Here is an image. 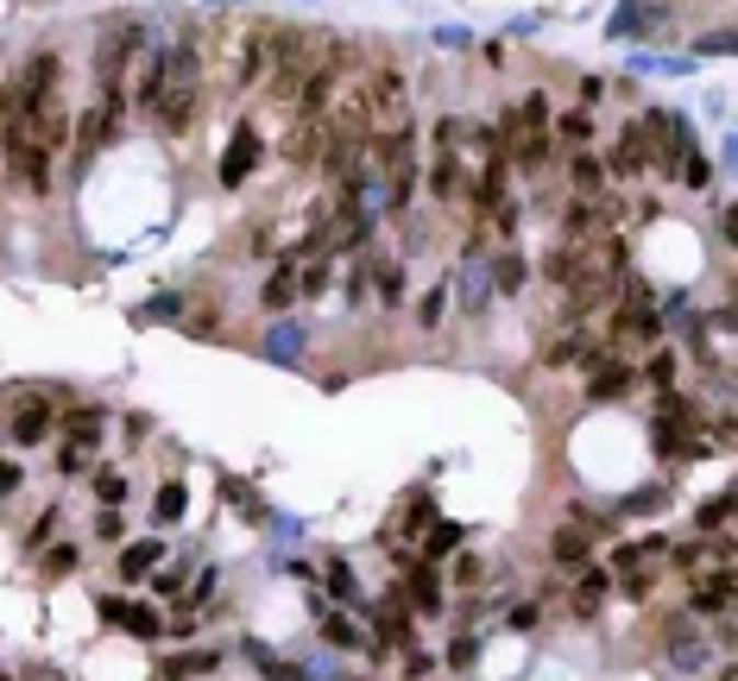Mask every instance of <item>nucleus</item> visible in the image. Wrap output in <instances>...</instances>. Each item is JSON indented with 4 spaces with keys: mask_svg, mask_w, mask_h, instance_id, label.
Masks as SVG:
<instances>
[{
    "mask_svg": "<svg viewBox=\"0 0 738 681\" xmlns=\"http://www.w3.org/2000/svg\"><path fill=\"white\" fill-rule=\"evenodd\" d=\"M146 45V25L139 20H114L102 32V50H95V82H102V95H127V64L139 57Z\"/></svg>",
    "mask_w": 738,
    "mask_h": 681,
    "instance_id": "nucleus-1",
    "label": "nucleus"
},
{
    "mask_svg": "<svg viewBox=\"0 0 738 681\" xmlns=\"http://www.w3.org/2000/svg\"><path fill=\"white\" fill-rule=\"evenodd\" d=\"M0 151H7V171H13V183L45 196V183H52V151L32 139L26 114H13V121H7V133H0Z\"/></svg>",
    "mask_w": 738,
    "mask_h": 681,
    "instance_id": "nucleus-2",
    "label": "nucleus"
},
{
    "mask_svg": "<svg viewBox=\"0 0 738 681\" xmlns=\"http://www.w3.org/2000/svg\"><path fill=\"white\" fill-rule=\"evenodd\" d=\"M606 341L612 348L606 353H657V341H662V322H657V309H632V303H618L612 309V322H606Z\"/></svg>",
    "mask_w": 738,
    "mask_h": 681,
    "instance_id": "nucleus-3",
    "label": "nucleus"
},
{
    "mask_svg": "<svg viewBox=\"0 0 738 681\" xmlns=\"http://www.w3.org/2000/svg\"><path fill=\"white\" fill-rule=\"evenodd\" d=\"M467 190V171H461V126L442 121L435 126V164H430V196L435 202H461Z\"/></svg>",
    "mask_w": 738,
    "mask_h": 681,
    "instance_id": "nucleus-4",
    "label": "nucleus"
},
{
    "mask_svg": "<svg viewBox=\"0 0 738 681\" xmlns=\"http://www.w3.org/2000/svg\"><path fill=\"white\" fill-rule=\"evenodd\" d=\"M733 593H738L733 568H694V575H688V612H694V618L733 612Z\"/></svg>",
    "mask_w": 738,
    "mask_h": 681,
    "instance_id": "nucleus-5",
    "label": "nucleus"
},
{
    "mask_svg": "<svg viewBox=\"0 0 738 681\" xmlns=\"http://www.w3.org/2000/svg\"><path fill=\"white\" fill-rule=\"evenodd\" d=\"M329 146V114H291V133H284V158L291 164H316Z\"/></svg>",
    "mask_w": 738,
    "mask_h": 681,
    "instance_id": "nucleus-6",
    "label": "nucleus"
},
{
    "mask_svg": "<svg viewBox=\"0 0 738 681\" xmlns=\"http://www.w3.org/2000/svg\"><path fill=\"white\" fill-rule=\"evenodd\" d=\"M253 164H259V133L240 121L228 133V151H222V190H240V183L253 177Z\"/></svg>",
    "mask_w": 738,
    "mask_h": 681,
    "instance_id": "nucleus-7",
    "label": "nucleus"
},
{
    "mask_svg": "<svg viewBox=\"0 0 738 681\" xmlns=\"http://www.w3.org/2000/svg\"><path fill=\"white\" fill-rule=\"evenodd\" d=\"M632 385H637L632 366H625V360H606V366H593V373H587V398H593V404H618Z\"/></svg>",
    "mask_w": 738,
    "mask_h": 681,
    "instance_id": "nucleus-8",
    "label": "nucleus"
},
{
    "mask_svg": "<svg viewBox=\"0 0 738 681\" xmlns=\"http://www.w3.org/2000/svg\"><path fill=\"white\" fill-rule=\"evenodd\" d=\"M102 618L127 625L133 637H146V644H152V637H164V618H158L152 605H121V600H107V605H102Z\"/></svg>",
    "mask_w": 738,
    "mask_h": 681,
    "instance_id": "nucleus-9",
    "label": "nucleus"
},
{
    "mask_svg": "<svg viewBox=\"0 0 738 681\" xmlns=\"http://www.w3.org/2000/svg\"><path fill=\"white\" fill-rule=\"evenodd\" d=\"M549 555H556L561 568H587V561H593V536H587V524H561L556 543H549Z\"/></svg>",
    "mask_w": 738,
    "mask_h": 681,
    "instance_id": "nucleus-10",
    "label": "nucleus"
},
{
    "mask_svg": "<svg viewBox=\"0 0 738 681\" xmlns=\"http://www.w3.org/2000/svg\"><path fill=\"white\" fill-rule=\"evenodd\" d=\"M568 177H575V196H581V202H600V196H606V164H600L593 151H575Z\"/></svg>",
    "mask_w": 738,
    "mask_h": 681,
    "instance_id": "nucleus-11",
    "label": "nucleus"
},
{
    "mask_svg": "<svg viewBox=\"0 0 738 681\" xmlns=\"http://www.w3.org/2000/svg\"><path fill=\"white\" fill-rule=\"evenodd\" d=\"M64 435H70V449H95L102 442V404H77L64 417Z\"/></svg>",
    "mask_w": 738,
    "mask_h": 681,
    "instance_id": "nucleus-12",
    "label": "nucleus"
},
{
    "mask_svg": "<svg viewBox=\"0 0 738 681\" xmlns=\"http://www.w3.org/2000/svg\"><path fill=\"white\" fill-rule=\"evenodd\" d=\"M45 435H52V404L38 398V404H26V410L13 417V442H20V449H38Z\"/></svg>",
    "mask_w": 738,
    "mask_h": 681,
    "instance_id": "nucleus-13",
    "label": "nucleus"
},
{
    "mask_svg": "<svg viewBox=\"0 0 738 681\" xmlns=\"http://www.w3.org/2000/svg\"><path fill=\"white\" fill-rule=\"evenodd\" d=\"M158 561H164V543H158V536H146V543H127V549H121V580L152 575Z\"/></svg>",
    "mask_w": 738,
    "mask_h": 681,
    "instance_id": "nucleus-14",
    "label": "nucleus"
},
{
    "mask_svg": "<svg viewBox=\"0 0 738 681\" xmlns=\"http://www.w3.org/2000/svg\"><path fill=\"white\" fill-rule=\"evenodd\" d=\"M606 593H612V568H581V580H575V612H600Z\"/></svg>",
    "mask_w": 738,
    "mask_h": 681,
    "instance_id": "nucleus-15",
    "label": "nucleus"
},
{
    "mask_svg": "<svg viewBox=\"0 0 738 681\" xmlns=\"http://www.w3.org/2000/svg\"><path fill=\"white\" fill-rule=\"evenodd\" d=\"M291 297H297V265H291V259H279V272L265 277L259 303H265V309H291Z\"/></svg>",
    "mask_w": 738,
    "mask_h": 681,
    "instance_id": "nucleus-16",
    "label": "nucleus"
},
{
    "mask_svg": "<svg viewBox=\"0 0 738 681\" xmlns=\"http://www.w3.org/2000/svg\"><path fill=\"white\" fill-rule=\"evenodd\" d=\"M662 549H669L662 536H644V543H625V549H612V568H618V575H632L637 561H657Z\"/></svg>",
    "mask_w": 738,
    "mask_h": 681,
    "instance_id": "nucleus-17",
    "label": "nucleus"
},
{
    "mask_svg": "<svg viewBox=\"0 0 738 681\" xmlns=\"http://www.w3.org/2000/svg\"><path fill=\"white\" fill-rule=\"evenodd\" d=\"M373 277H379V303H391V309H398V303H405V265H398V259H391V265H385V259H373Z\"/></svg>",
    "mask_w": 738,
    "mask_h": 681,
    "instance_id": "nucleus-18",
    "label": "nucleus"
},
{
    "mask_svg": "<svg viewBox=\"0 0 738 681\" xmlns=\"http://www.w3.org/2000/svg\"><path fill=\"white\" fill-rule=\"evenodd\" d=\"M215 662H222L215 650H190V656H171V662H164V676H171V681H183V676H208Z\"/></svg>",
    "mask_w": 738,
    "mask_h": 681,
    "instance_id": "nucleus-19",
    "label": "nucleus"
},
{
    "mask_svg": "<svg viewBox=\"0 0 738 681\" xmlns=\"http://www.w3.org/2000/svg\"><path fill=\"white\" fill-rule=\"evenodd\" d=\"M675 177H682L688 190H707V177H713V164L701 158V146H688L682 158H675Z\"/></svg>",
    "mask_w": 738,
    "mask_h": 681,
    "instance_id": "nucleus-20",
    "label": "nucleus"
},
{
    "mask_svg": "<svg viewBox=\"0 0 738 681\" xmlns=\"http://www.w3.org/2000/svg\"><path fill=\"white\" fill-rule=\"evenodd\" d=\"M152 518H158V524H178V518H183V486H178V479H164V486H158Z\"/></svg>",
    "mask_w": 738,
    "mask_h": 681,
    "instance_id": "nucleus-21",
    "label": "nucleus"
},
{
    "mask_svg": "<svg viewBox=\"0 0 738 681\" xmlns=\"http://www.w3.org/2000/svg\"><path fill=\"white\" fill-rule=\"evenodd\" d=\"M247 656H253V662H259V669H265L272 681H304V669H297V662H279V656L265 650V644H247Z\"/></svg>",
    "mask_w": 738,
    "mask_h": 681,
    "instance_id": "nucleus-22",
    "label": "nucleus"
},
{
    "mask_svg": "<svg viewBox=\"0 0 738 681\" xmlns=\"http://www.w3.org/2000/svg\"><path fill=\"white\" fill-rule=\"evenodd\" d=\"M455 543H461V524H430L423 530V555H430V561H442Z\"/></svg>",
    "mask_w": 738,
    "mask_h": 681,
    "instance_id": "nucleus-23",
    "label": "nucleus"
},
{
    "mask_svg": "<svg viewBox=\"0 0 738 681\" xmlns=\"http://www.w3.org/2000/svg\"><path fill=\"white\" fill-rule=\"evenodd\" d=\"M492 284L511 297V291L524 284V259H518V252H499V259H492Z\"/></svg>",
    "mask_w": 738,
    "mask_h": 681,
    "instance_id": "nucleus-24",
    "label": "nucleus"
},
{
    "mask_svg": "<svg viewBox=\"0 0 738 681\" xmlns=\"http://www.w3.org/2000/svg\"><path fill=\"white\" fill-rule=\"evenodd\" d=\"M410 593H417V612H442V593H435V568H417V575H410Z\"/></svg>",
    "mask_w": 738,
    "mask_h": 681,
    "instance_id": "nucleus-25",
    "label": "nucleus"
},
{
    "mask_svg": "<svg viewBox=\"0 0 738 681\" xmlns=\"http://www.w3.org/2000/svg\"><path fill=\"white\" fill-rule=\"evenodd\" d=\"M726 518H733V492H719L713 504H701V511H694V524H701V530H726Z\"/></svg>",
    "mask_w": 738,
    "mask_h": 681,
    "instance_id": "nucleus-26",
    "label": "nucleus"
},
{
    "mask_svg": "<svg viewBox=\"0 0 738 681\" xmlns=\"http://www.w3.org/2000/svg\"><path fill=\"white\" fill-rule=\"evenodd\" d=\"M561 139H575V146H587V139H593V114H587V107H575V114H561Z\"/></svg>",
    "mask_w": 738,
    "mask_h": 681,
    "instance_id": "nucleus-27",
    "label": "nucleus"
},
{
    "mask_svg": "<svg viewBox=\"0 0 738 681\" xmlns=\"http://www.w3.org/2000/svg\"><path fill=\"white\" fill-rule=\"evenodd\" d=\"M379 650H410V625H405V612L379 625Z\"/></svg>",
    "mask_w": 738,
    "mask_h": 681,
    "instance_id": "nucleus-28",
    "label": "nucleus"
},
{
    "mask_svg": "<svg viewBox=\"0 0 738 681\" xmlns=\"http://www.w3.org/2000/svg\"><path fill=\"white\" fill-rule=\"evenodd\" d=\"M329 587H334V600H360L354 568H348V561H329Z\"/></svg>",
    "mask_w": 738,
    "mask_h": 681,
    "instance_id": "nucleus-29",
    "label": "nucleus"
},
{
    "mask_svg": "<svg viewBox=\"0 0 738 681\" xmlns=\"http://www.w3.org/2000/svg\"><path fill=\"white\" fill-rule=\"evenodd\" d=\"M322 637H329L334 650H360V631L348 625V618H329V625H322Z\"/></svg>",
    "mask_w": 738,
    "mask_h": 681,
    "instance_id": "nucleus-30",
    "label": "nucleus"
},
{
    "mask_svg": "<svg viewBox=\"0 0 738 681\" xmlns=\"http://www.w3.org/2000/svg\"><path fill=\"white\" fill-rule=\"evenodd\" d=\"M222 492H228V504H240L247 518H259V499H253V486H240V479H222Z\"/></svg>",
    "mask_w": 738,
    "mask_h": 681,
    "instance_id": "nucleus-31",
    "label": "nucleus"
},
{
    "mask_svg": "<svg viewBox=\"0 0 738 681\" xmlns=\"http://www.w3.org/2000/svg\"><path fill=\"white\" fill-rule=\"evenodd\" d=\"M95 492H102V504H121V499H127V479H121V474H102V479H95Z\"/></svg>",
    "mask_w": 738,
    "mask_h": 681,
    "instance_id": "nucleus-32",
    "label": "nucleus"
},
{
    "mask_svg": "<svg viewBox=\"0 0 738 681\" xmlns=\"http://www.w3.org/2000/svg\"><path fill=\"white\" fill-rule=\"evenodd\" d=\"M442 309H449V291L435 284L430 297H423V328H435V322H442Z\"/></svg>",
    "mask_w": 738,
    "mask_h": 681,
    "instance_id": "nucleus-33",
    "label": "nucleus"
},
{
    "mask_svg": "<svg viewBox=\"0 0 738 681\" xmlns=\"http://www.w3.org/2000/svg\"><path fill=\"white\" fill-rule=\"evenodd\" d=\"M45 568H52V575H70V568H77V549H70V543L52 549V555H45Z\"/></svg>",
    "mask_w": 738,
    "mask_h": 681,
    "instance_id": "nucleus-34",
    "label": "nucleus"
},
{
    "mask_svg": "<svg viewBox=\"0 0 738 681\" xmlns=\"http://www.w3.org/2000/svg\"><path fill=\"white\" fill-rule=\"evenodd\" d=\"M650 587H657V575L644 568V575H632V580H625V600H650Z\"/></svg>",
    "mask_w": 738,
    "mask_h": 681,
    "instance_id": "nucleus-35",
    "label": "nucleus"
},
{
    "mask_svg": "<svg viewBox=\"0 0 738 681\" xmlns=\"http://www.w3.org/2000/svg\"><path fill=\"white\" fill-rule=\"evenodd\" d=\"M297 341H304L297 328H279V334H272V353H279V360H284V353H297Z\"/></svg>",
    "mask_w": 738,
    "mask_h": 681,
    "instance_id": "nucleus-36",
    "label": "nucleus"
},
{
    "mask_svg": "<svg viewBox=\"0 0 738 681\" xmlns=\"http://www.w3.org/2000/svg\"><path fill=\"white\" fill-rule=\"evenodd\" d=\"M669 373H675V366H669V353H657V360H650V378H657V391H669Z\"/></svg>",
    "mask_w": 738,
    "mask_h": 681,
    "instance_id": "nucleus-37",
    "label": "nucleus"
},
{
    "mask_svg": "<svg viewBox=\"0 0 738 681\" xmlns=\"http://www.w3.org/2000/svg\"><path fill=\"white\" fill-rule=\"evenodd\" d=\"M178 587H183V568H171V575H158V593H164V600H178Z\"/></svg>",
    "mask_w": 738,
    "mask_h": 681,
    "instance_id": "nucleus-38",
    "label": "nucleus"
},
{
    "mask_svg": "<svg viewBox=\"0 0 738 681\" xmlns=\"http://www.w3.org/2000/svg\"><path fill=\"white\" fill-rule=\"evenodd\" d=\"M13 486H20V467H13V461H0V492H13Z\"/></svg>",
    "mask_w": 738,
    "mask_h": 681,
    "instance_id": "nucleus-39",
    "label": "nucleus"
},
{
    "mask_svg": "<svg viewBox=\"0 0 738 681\" xmlns=\"http://www.w3.org/2000/svg\"><path fill=\"white\" fill-rule=\"evenodd\" d=\"M719 681H733V676H719Z\"/></svg>",
    "mask_w": 738,
    "mask_h": 681,
    "instance_id": "nucleus-40",
    "label": "nucleus"
}]
</instances>
